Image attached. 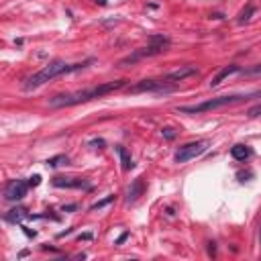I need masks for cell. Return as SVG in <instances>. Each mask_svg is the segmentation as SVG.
Returning <instances> with one entry per match:
<instances>
[{"label":"cell","mask_w":261,"mask_h":261,"mask_svg":"<svg viewBox=\"0 0 261 261\" xmlns=\"http://www.w3.org/2000/svg\"><path fill=\"white\" fill-rule=\"evenodd\" d=\"M128 84V80H116V82H104L86 90H77V92H69V94H57L53 98H49V106L51 108H63V106H75V104H84L96 98H102L110 92H116L120 88H124Z\"/></svg>","instance_id":"6da1fadb"},{"label":"cell","mask_w":261,"mask_h":261,"mask_svg":"<svg viewBox=\"0 0 261 261\" xmlns=\"http://www.w3.org/2000/svg\"><path fill=\"white\" fill-rule=\"evenodd\" d=\"M92 63H94V59H86V61H77V63H67V61H63V59H53V61H49L43 69H39V71H35L33 75H29V77L24 80L22 88H24L27 92L37 90V88H41L43 84L51 82L53 77H59V75H63V73L80 71V69L92 65Z\"/></svg>","instance_id":"7a4b0ae2"},{"label":"cell","mask_w":261,"mask_h":261,"mask_svg":"<svg viewBox=\"0 0 261 261\" xmlns=\"http://www.w3.org/2000/svg\"><path fill=\"white\" fill-rule=\"evenodd\" d=\"M253 96H261V90L257 92H247V94H228V96H218V98H210V100H204L200 104H192V106H177V112L181 114H202V112H210V110H216V108H224L228 104H237V102H243V100H249Z\"/></svg>","instance_id":"3957f363"},{"label":"cell","mask_w":261,"mask_h":261,"mask_svg":"<svg viewBox=\"0 0 261 261\" xmlns=\"http://www.w3.org/2000/svg\"><path fill=\"white\" fill-rule=\"evenodd\" d=\"M167 47H169V37H163V35H153V37L149 39V45H147V47H141V49H137L135 53L126 55L124 59H120V61H118V65L122 67V65L135 63V61H139V59H143V57H153V55H159V53H163Z\"/></svg>","instance_id":"277c9868"},{"label":"cell","mask_w":261,"mask_h":261,"mask_svg":"<svg viewBox=\"0 0 261 261\" xmlns=\"http://www.w3.org/2000/svg\"><path fill=\"white\" fill-rule=\"evenodd\" d=\"M175 90V84H171L165 75L161 77H151V80H141L135 86H128V94H141V92H171Z\"/></svg>","instance_id":"5b68a950"},{"label":"cell","mask_w":261,"mask_h":261,"mask_svg":"<svg viewBox=\"0 0 261 261\" xmlns=\"http://www.w3.org/2000/svg\"><path fill=\"white\" fill-rule=\"evenodd\" d=\"M206 149H208V143H206V141H192V143L181 145V147L175 151L173 159H175V163H186V161L196 159L198 155H202Z\"/></svg>","instance_id":"8992f818"},{"label":"cell","mask_w":261,"mask_h":261,"mask_svg":"<svg viewBox=\"0 0 261 261\" xmlns=\"http://www.w3.org/2000/svg\"><path fill=\"white\" fill-rule=\"evenodd\" d=\"M29 181L24 179H10L6 186H4V200L6 202H18L27 196V190H29Z\"/></svg>","instance_id":"52a82bcc"},{"label":"cell","mask_w":261,"mask_h":261,"mask_svg":"<svg viewBox=\"0 0 261 261\" xmlns=\"http://www.w3.org/2000/svg\"><path fill=\"white\" fill-rule=\"evenodd\" d=\"M53 186L55 188H84V190H90L92 186L84 179V177H61V175H57V177H53Z\"/></svg>","instance_id":"ba28073f"},{"label":"cell","mask_w":261,"mask_h":261,"mask_svg":"<svg viewBox=\"0 0 261 261\" xmlns=\"http://www.w3.org/2000/svg\"><path fill=\"white\" fill-rule=\"evenodd\" d=\"M241 71H243V67L234 65V63H232V65H224V67H222V69H220V71H218V73H216V75L210 80V88L220 86V84H222L226 77H230L232 73H241Z\"/></svg>","instance_id":"9c48e42d"},{"label":"cell","mask_w":261,"mask_h":261,"mask_svg":"<svg viewBox=\"0 0 261 261\" xmlns=\"http://www.w3.org/2000/svg\"><path fill=\"white\" fill-rule=\"evenodd\" d=\"M251 153H253L251 147H249V145H243V143L230 147V157L237 159V161H247V159L251 157Z\"/></svg>","instance_id":"30bf717a"},{"label":"cell","mask_w":261,"mask_h":261,"mask_svg":"<svg viewBox=\"0 0 261 261\" xmlns=\"http://www.w3.org/2000/svg\"><path fill=\"white\" fill-rule=\"evenodd\" d=\"M143 190H145V181H143V177H137V179L133 181V186L128 188V192H126V202H128V204L135 202V200L143 194Z\"/></svg>","instance_id":"8fae6325"},{"label":"cell","mask_w":261,"mask_h":261,"mask_svg":"<svg viewBox=\"0 0 261 261\" xmlns=\"http://www.w3.org/2000/svg\"><path fill=\"white\" fill-rule=\"evenodd\" d=\"M33 214H27V210L24 208H12L4 218L8 220V222H20L22 218H31Z\"/></svg>","instance_id":"7c38bea8"},{"label":"cell","mask_w":261,"mask_h":261,"mask_svg":"<svg viewBox=\"0 0 261 261\" xmlns=\"http://www.w3.org/2000/svg\"><path fill=\"white\" fill-rule=\"evenodd\" d=\"M116 153L120 155V161H122V169H133L135 167V163H133V159H130V155H128V151L122 147V145H116Z\"/></svg>","instance_id":"4fadbf2b"},{"label":"cell","mask_w":261,"mask_h":261,"mask_svg":"<svg viewBox=\"0 0 261 261\" xmlns=\"http://www.w3.org/2000/svg\"><path fill=\"white\" fill-rule=\"evenodd\" d=\"M253 14H255V6L249 2V4H247V8H245V10H241V14H239V22H241V24H243V22H249Z\"/></svg>","instance_id":"5bb4252c"},{"label":"cell","mask_w":261,"mask_h":261,"mask_svg":"<svg viewBox=\"0 0 261 261\" xmlns=\"http://www.w3.org/2000/svg\"><path fill=\"white\" fill-rule=\"evenodd\" d=\"M69 159H67V155H55V157H49L47 159V165L49 167H59V165H63V163H67Z\"/></svg>","instance_id":"9a60e30c"},{"label":"cell","mask_w":261,"mask_h":261,"mask_svg":"<svg viewBox=\"0 0 261 261\" xmlns=\"http://www.w3.org/2000/svg\"><path fill=\"white\" fill-rule=\"evenodd\" d=\"M112 200H114V196H106L104 200H100V202H96V204H92V206H90V210H100V208H104L106 204H110Z\"/></svg>","instance_id":"2e32d148"},{"label":"cell","mask_w":261,"mask_h":261,"mask_svg":"<svg viewBox=\"0 0 261 261\" xmlns=\"http://www.w3.org/2000/svg\"><path fill=\"white\" fill-rule=\"evenodd\" d=\"M247 116H249V118L261 116V102H259V104H255V106H251V108L247 110Z\"/></svg>","instance_id":"e0dca14e"},{"label":"cell","mask_w":261,"mask_h":261,"mask_svg":"<svg viewBox=\"0 0 261 261\" xmlns=\"http://www.w3.org/2000/svg\"><path fill=\"white\" fill-rule=\"evenodd\" d=\"M41 184V175H33V177H29V186L31 188H37Z\"/></svg>","instance_id":"ac0fdd59"},{"label":"cell","mask_w":261,"mask_h":261,"mask_svg":"<svg viewBox=\"0 0 261 261\" xmlns=\"http://www.w3.org/2000/svg\"><path fill=\"white\" fill-rule=\"evenodd\" d=\"M163 137H165V139H169V141H171V139H173V137H175V133H173V128H169V126H167V128H163Z\"/></svg>","instance_id":"d6986e66"},{"label":"cell","mask_w":261,"mask_h":261,"mask_svg":"<svg viewBox=\"0 0 261 261\" xmlns=\"http://www.w3.org/2000/svg\"><path fill=\"white\" fill-rule=\"evenodd\" d=\"M126 239H128V232H122V234H120V237L116 239V245H120V243H124Z\"/></svg>","instance_id":"ffe728a7"},{"label":"cell","mask_w":261,"mask_h":261,"mask_svg":"<svg viewBox=\"0 0 261 261\" xmlns=\"http://www.w3.org/2000/svg\"><path fill=\"white\" fill-rule=\"evenodd\" d=\"M90 145H92V147H94V145L102 147V145H104V141H102V139H96V141H90Z\"/></svg>","instance_id":"44dd1931"},{"label":"cell","mask_w":261,"mask_h":261,"mask_svg":"<svg viewBox=\"0 0 261 261\" xmlns=\"http://www.w3.org/2000/svg\"><path fill=\"white\" fill-rule=\"evenodd\" d=\"M208 253H210V255H216V247H214V243H210V247H208Z\"/></svg>","instance_id":"7402d4cb"},{"label":"cell","mask_w":261,"mask_h":261,"mask_svg":"<svg viewBox=\"0 0 261 261\" xmlns=\"http://www.w3.org/2000/svg\"><path fill=\"white\" fill-rule=\"evenodd\" d=\"M96 2H100V4H104V2H106V0H96Z\"/></svg>","instance_id":"603a6c76"},{"label":"cell","mask_w":261,"mask_h":261,"mask_svg":"<svg viewBox=\"0 0 261 261\" xmlns=\"http://www.w3.org/2000/svg\"><path fill=\"white\" fill-rule=\"evenodd\" d=\"M259 245H261V230H259Z\"/></svg>","instance_id":"cb8c5ba5"}]
</instances>
